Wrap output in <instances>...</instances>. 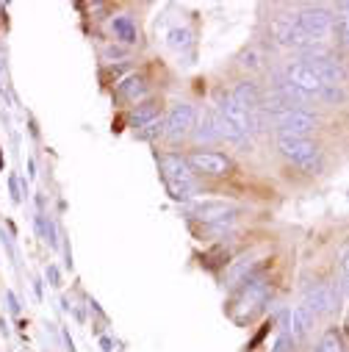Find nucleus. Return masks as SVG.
Returning a JSON list of instances; mask_svg holds the SVG:
<instances>
[{"label": "nucleus", "mask_w": 349, "mask_h": 352, "mask_svg": "<svg viewBox=\"0 0 349 352\" xmlns=\"http://www.w3.org/2000/svg\"><path fill=\"white\" fill-rule=\"evenodd\" d=\"M269 297H272V283H269L264 275H258V278L247 280V283L241 286V292L236 294L233 305H230V316H233V322L244 324V322H249L252 316H258L260 311L267 308Z\"/></svg>", "instance_id": "obj_1"}, {"label": "nucleus", "mask_w": 349, "mask_h": 352, "mask_svg": "<svg viewBox=\"0 0 349 352\" xmlns=\"http://www.w3.org/2000/svg\"><path fill=\"white\" fill-rule=\"evenodd\" d=\"M161 175H164V184L174 200H189L192 195H197V178L189 169L183 155L164 153L161 155Z\"/></svg>", "instance_id": "obj_2"}, {"label": "nucleus", "mask_w": 349, "mask_h": 352, "mask_svg": "<svg viewBox=\"0 0 349 352\" xmlns=\"http://www.w3.org/2000/svg\"><path fill=\"white\" fill-rule=\"evenodd\" d=\"M278 150H280L283 158H289L291 164H297L305 172H319L322 169V150L311 139H302V136H280L278 139Z\"/></svg>", "instance_id": "obj_3"}, {"label": "nucleus", "mask_w": 349, "mask_h": 352, "mask_svg": "<svg viewBox=\"0 0 349 352\" xmlns=\"http://www.w3.org/2000/svg\"><path fill=\"white\" fill-rule=\"evenodd\" d=\"M280 83H286L289 89H294V92L302 95L305 100L324 98V92L330 89V86H324V83L319 80V75H316L308 64H302V61H291V64H286V69H283V80H280Z\"/></svg>", "instance_id": "obj_4"}, {"label": "nucleus", "mask_w": 349, "mask_h": 352, "mask_svg": "<svg viewBox=\"0 0 349 352\" xmlns=\"http://www.w3.org/2000/svg\"><path fill=\"white\" fill-rule=\"evenodd\" d=\"M275 128L280 136H302L308 139V133H313L319 128V117L305 111V109H283L272 114Z\"/></svg>", "instance_id": "obj_5"}, {"label": "nucleus", "mask_w": 349, "mask_h": 352, "mask_svg": "<svg viewBox=\"0 0 349 352\" xmlns=\"http://www.w3.org/2000/svg\"><path fill=\"white\" fill-rule=\"evenodd\" d=\"M186 164L192 172H200V175H208V178H225L233 169V161L222 153H211V150H194L186 155Z\"/></svg>", "instance_id": "obj_6"}, {"label": "nucleus", "mask_w": 349, "mask_h": 352, "mask_svg": "<svg viewBox=\"0 0 349 352\" xmlns=\"http://www.w3.org/2000/svg\"><path fill=\"white\" fill-rule=\"evenodd\" d=\"M297 25H300V31H302L313 45H319L322 39L330 36V31H333V17H330V12H324V9H319V6H311V9H302V12L297 14Z\"/></svg>", "instance_id": "obj_7"}, {"label": "nucleus", "mask_w": 349, "mask_h": 352, "mask_svg": "<svg viewBox=\"0 0 349 352\" xmlns=\"http://www.w3.org/2000/svg\"><path fill=\"white\" fill-rule=\"evenodd\" d=\"M194 131V106L189 103H174L164 120V136L169 142H181Z\"/></svg>", "instance_id": "obj_8"}, {"label": "nucleus", "mask_w": 349, "mask_h": 352, "mask_svg": "<svg viewBox=\"0 0 349 352\" xmlns=\"http://www.w3.org/2000/svg\"><path fill=\"white\" fill-rule=\"evenodd\" d=\"M192 217L205 222V228H214V225H227L236 219L238 208L233 203H225V200H205V203H194L192 208Z\"/></svg>", "instance_id": "obj_9"}, {"label": "nucleus", "mask_w": 349, "mask_h": 352, "mask_svg": "<svg viewBox=\"0 0 349 352\" xmlns=\"http://www.w3.org/2000/svg\"><path fill=\"white\" fill-rule=\"evenodd\" d=\"M272 34L280 45L286 47H297V50H308V47H316L297 25V14H280L275 23H272Z\"/></svg>", "instance_id": "obj_10"}, {"label": "nucleus", "mask_w": 349, "mask_h": 352, "mask_svg": "<svg viewBox=\"0 0 349 352\" xmlns=\"http://www.w3.org/2000/svg\"><path fill=\"white\" fill-rule=\"evenodd\" d=\"M313 316H322V314H330V311H335V305H338V294H335V289L333 286H327V283H316L308 294H305V302H302Z\"/></svg>", "instance_id": "obj_11"}, {"label": "nucleus", "mask_w": 349, "mask_h": 352, "mask_svg": "<svg viewBox=\"0 0 349 352\" xmlns=\"http://www.w3.org/2000/svg\"><path fill=\"white\" fill-rule=\"evenodd\" d=\"M230 98H233L249 117H252L255 109H260V92H258V86H255L252 80H238L236 89L230 92Z\"/></svg>", "instance_id": "obj_12"}, {"label": "nucleus", "mask_w": 349, "mask_h": 352, "mask_svg": "<svg viewBox=\"0 0 349 352\" xmlns=\"http://www.w3.org/2000/svg\"><path fill=\"white\" fill-rule=\"evenodd\" d=\"M313 324H316V316H313V314H311L305 305H297V308L291 311V330H289V336L294 338V344L305 341Z\"/></svg>", "instance_id": "obj_13"}, {"label": "nucleus", "mask_w": 349, "mask_h": 352, "mask_svg": "<svg viewBox=\"0 0 349 352\" xmlns=\"http://www.w3.org/2000/svg\"><path fill=\"white\" fill-rule=\"evenodd\" d=\"M194 142L197 144H216L222 142V133H219V122H216V114L214 111H205L203 114V122L194 125Z\"/></svg>", "instance_id": "obj_14"}, {"label": "nucleus", "mask_w": 349, "mask_h": 352, "mask_svg": "<svg viewBox=\"0 0 349 352\" xmlns=\"http://www.w3.org/2000/svg\"><path fill=\"white\" fill-rule=\"evenodd\" d=\"M147 92H150V86L142 75H128L125 80H120V98L125 103H139L147 98Z\"/></svg>", "instance_id": "obj_15"}, {"label": "nucleus", "mask_w": 349, "mask_h": 352, "mask_svg": "<svg viewBox=\"0 0 349 352\" xmlns=\"http://www.w3.org/2000/svg\"><path fill=\"white\" fill-rule=\"evenodd\" d=\"M166 45H169L172 50H178V53L189 50V47H192V31H189V28H183V25L172 28V31L166 34Z\"/></svg>", "instance_id": "obj_16"}, {"label": "nucleus", "mask_w": 349, "mask_h": 352, "mask_svg": "<svg viewBox=\"0 0 349 352\" xmlns=\"http://www.w3.org/2000/svg\"><path fill=\"white\" fill-rule=\"evenodd\" d=\"M111 28H114V34H117L120 42H125V45H133L136 42V25H133L131 17H114Z\"/></svg>", "instance_id": "obj_17"}, {"label": "nucleus", "mask_w": 349, "mask_h": 352, "mask_svg": "<svg viewBox=\"0 0 349 352\" xmlns=\"http://www.w3.org/2000/svg\"><path fill=\"white\" fill-rule=\"evenodd\" d=\"M316 352H346V344L338 336V330H327L322 336V341L316 344Z\"/></svg>", "instance_id": "obj_18"}, {"label": "nucleus", "mask_w": 349, "mask_h": 352, "mask_svg": "<svg viewBox=\"0 0 349 352\" xmlns=\"http://www.w3.org/2000/svg\"><path fill=\"white\" fill-rule=\"evenodd\" d=\"M136 133H139V139H147V142H153V139L164 136V120H161V114H158V117H153L150 122H144Z\"/></svg>", "instance_id": "obj_19"}, {"label": "nucleus", "mask_w": 349, "mask_h": 352, "mask_svg": "<svg viewBox=\"0 0 349 352\" xmlns=\"http://www.w3.org/2000/svg\"><path fill=\"white\" fill-rule=\"evenodd\" d=\"M153 117H158V111H155V106H150V103H144L142 109H136V111H133V117H131V125H133V128L139 131V128H142L144 122H150Z\"/></svg>", "instance_id": "obj_20"}, {"label": "nucleus", "mask_w": 349, "mask_h": 352, "mask_svg": "<svg viewBox=\"0 0 349 352\" xmlns=\"http://www.w3.org/2000/svg\"><path fill=\"white\" fill-rule=\"evenodd\" d=\"M36 228H39V233H42V239H45V244H50V247H56L58 241H56V225L53 222H47V217H36Z\"/></svg>", "instance_id": "obj_21"}, {"label": "nucleus", "mask_w": 349, "mask_h": 352, "mask_svg": "<svg viewBox=\"0 0 349 352\" xmlns=\"http://www.w3.org/2000/svg\"><path fill=\"white\" fill-rule=\"evenodd\" d=\"M294 346H297V344H294V338H291V336H289V330H286V333L275 341L272 352H294Z\"/></svg>", "instance_id": "obj_22"}, {"label": "nucleus", "mask_w": 349, "mask_h": 352, "mask_svg": "<svg viewBox=\"0 0 349 352\" xmlns=\"http://www.w3.org/2000/svg\"><path fill=\"white\" fill-rule=\"evenodd\" d=\"M244 67H258V56H255V50H249V53H244V61H241Z\"/></svg>", "instance_id": "obj_23"}, {"label": "nucleus", "mask_w": 349, "mask_h": 352, "mask_svg": "<svg viewBox=\"0 0 349 352\" xmlns=\"http://www.w3.org/2000/svg\"><path fill=\"white\" fill-rule=\"evenodd\" d=\"M47 280H50V286H58V270L56 267L47 270Z\"/></svg>", "instance_id": "obj_24"}, {"label": "nucleus", "mask_w": 349, "mask_h": 352, "mask_svg": "<svg viewBox=\"0 0 349 352\" xmlns=\"http://www.w3.org/2000/svg\"><path fill=\"white\" fill-rule=\"evenodd\" d=\"M6 300H9V308H12L14 314H17V311H20V305H17V297H14L12 292H9V294H6Z\"/></svg>", "instance_id": "obj_25"}, {"label": "nucleus", "mask_w": 349, "mask_h": 352, "mask_svg": "<svg viewBox=\"0 0 349 352\" xmlns=\"http://www.w3.org/2000/svg\"><path fill=\"white\" fill-rule=\"evenodd\" d=\"M0 166H3V155H0Z\"/></svg>", "instance_id": "obj_26"}]
</instances>
